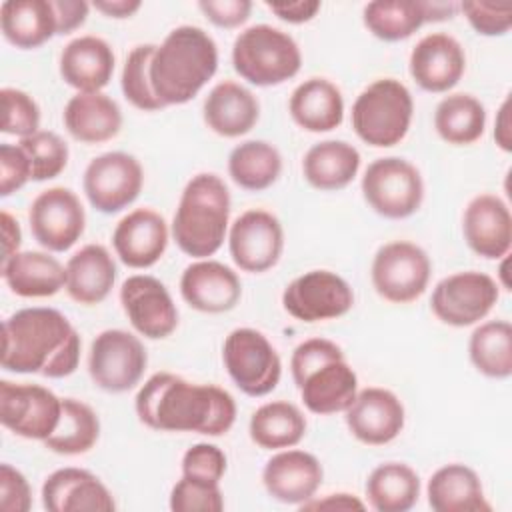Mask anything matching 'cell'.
<instances>
[{
    "label": "cell",
    "mask_w": 512,
    "mask_h": 512,
    "mask_svg": "<svg viewBox=\"0 0 512 512\" xmlns=\"http://www.w3.org/2000/svg\"><path fill=\"white\" fill-rule=\"evenodd\" d=\"M142 424L160 432L226 434L236 420L230 392L214 384H196L172 372L152 374L134 398Z\"/></svg>",
    "instance_id": "1"
},
{
    "label": "cell",
    "mask_w": 512,
    "mask_h": 512,
    "mask_svg": "<svg viewBox=\"0 0 512 512\" xmlns=\"http://www.w3.org/2000/svg\"><path fill=\"white\" fill-rule=\"evenodd\" d=\"M80 334L56 308L16 310L2 324L0 364L16 374L66 378L80 362Z\"/></svg>",
    "instance_id": "2"
},
{
    "label": "cell",
    "mask_w": 512,
    "mask_h": 512,
    "mask_svg": "<svg viewBox=\"0 0 512 512\" xmlns=\"http://www.w3.org/2000/svg\"><path fill=\"white\" fill-rule=\"evenodd\" d=\"M218 46L198 26H178L166 34L150 64V80L164 106L190 102L216 74Z\"/></svg>",
    "instance_id": "3"
},
{
    "label": "cell",
    "mask_w": 512,
    "mask_h": 512,
    "mask_svg": "<svg viewBox=\"0 0 512 512\" xmlns=\"http://www.w3.org/2000/svg\"><path fill=\"white\" fill-rule=\"evenodd\" d=\"M230 190L214 172L192 176L172 218L176 246L192 258H208L220 250L228 232Z\"/></svg>",
    "instance_id": "4"
},
{
    "label": "cell",
    "mask_w": 512,
    "mask_h": 512,
    "mask_svg": "<svg viewBox=\"0 0 512 512\" xmlns=\"http://www.w3.org/2000/svg\"><path fill=\"white\" fill-rule=\"evenodd\" d=\"M232 66L246 82L268 88L294 78L300 72L302 54L288 32L270 24H254L236 36Z\"/></svg>",
    "instance_id": "5"
},
{
    "label": "cell",
    "mask_w": 512,
    "mask_h": 512,
    "mask_svg": "<svg viewBox=\"0 0 512 512\" xmlns=\"http://www.w3.org/2000/svg\"><path fill=\"white\" fill-rule=\"evenodd\" d=\"M414 100L396 78H378L368 84L352 104V128L356 136L374 148H390L410 130Z\"/></svg>",
    "instance_id": "6"
},
{
    "label": "cell",
    "mask_w": 512,
    "mask_h": 512,
    "mask_svg": "<svg viewBox=\"0 0 512 512\" xmlns=\"http://www.w3.org/2000/svg\"><path fill=\"white\" fill-rule=\"evenodd\" d=\"M362 196L366 204L388 220H402L416 214L424 200L420 170L406 158H376L364 170Z\"/></svg>",
    "instance_id": "7"
},
{
    "label": "cell",
    "mask_w": 512,
    "mask_h": 512,
    "mask_svg": "<svg viewBox=\"0 0 512 512\" xmlns=\"http://www.w3.org/2000/svg\"><path fill=\"white\" fill-rule=\"evenodd\" d=\"M222 360L236 388L252 398L270 394L282 376L276 348L256 328L232 330L224 340Z\"/></svg>",
    "instance_id": "8"
},
{
    "label": "cell",
    "mask_w": 512,
    "mask_h": 512,
    "mask_svg": "<svg viewBox=\"0 0 512 512\" xmlns=\"http://www.w3.org/2000/svg\"><path fill=\"white\" fill-rule=\"evenodd\" d=\"M432 262L424 248L408 240H394L374 254L370 278L380 298L392 304L418 300L430 282Z\"/></svg>",
    "instance_id": "9"
},
{
    "label": "cell",
    "mask_w": 512,
    "mask_h": 512,
    "mask_svg": "<svg viewBox=\"0 0 512 512\" xmlns=\"http://www.w3.org/2000/svg\"><path fill=\"white\" fill-rule=\"evenodd\" d=\"M148 354L138 336L120 328L102 330L90 344L88 374L110 394L132 390L144 376Z\"/></svg>",
    "instance_id": "10"
},
{
    "label": "cell",
    "mask_w": 512,
    "mask_h": 512,
    "mask_svg": "<svg viewBox=\"0 0 512 512\" xmlns=\"http://www.w3.org/2000/svg\"><path fill=\"white\" fill-rule=\"evenodd\" d=\"M500 286L486 272L464 270L442 278L430 296L432 314L448 326L466 328L484 320L498 302Z\"/></svg>",
    "instance_id": "11"
},
{
    "label": "cell",
    "mask_w": 512,
    "mask_h": 512,
    "mask_svg": "<svg viewBox=\"0 0 512 512\" xmlns=\"http://www.w3.org/2000/svg\"><path fill=\"white\" fill-rule=\"evenodd\" d=\"M144 170L128 152H104L92 158L82 176V188L92 208L116 214L128 208L140 194Z\"/></svg>",
    "instance_id": "12"
},
{
    "label": "cell",
    "mask_w": 512,
    "mask_h": 512,
    "mask_svg": "<svg viewBox=\"0 0 512 512\" xmlns=\"http://www.w3.org/2000/svg\"><path fill=\"white\" fill-rule=\"evenodd\" d=\"M282 306L300 322H324L348 314L354 306V292L340 274L310 270L284 288Z\"/></svg>",
    "instance_id": "13"
},
{
    "label": "cell",
    "mask_w": 512,
    "mask_h": 512,
    "mask_svg": "<svg viewBox=\"0 0 512 512\" xmlns=\"http://www.w3.org/2000/svg\"><path fill=\"white\" fill-rule=\"evenodd\" d=\"M62 416V398L38 384L0 382V422L16 436L46 440Z\"/></svg>",
    "instance_id": "14"
},
{
    "label": "cell",
    "mask_w": 512,
    "mask_h": 512,
    "mask_svg": "<svg viewBox=\"0 0 512 512\" xmlns=\"http://www.w3.org/2000/svg\"><path fill=\"white\" fill-rule=\"evenodd\" d=\"M32 236L50 252L70 250L86 228V214L76 192L64 186L42 190L30 204Z\"/></svg>",
    "instance_id": "15"
},
{
    "label": "cell",
    "mask_w": 512,
    "mask_h": 512,
    "mask_svg": "<svg viewBox=\"0 0 512 512\" xmlns=\"http://www.w3.org/2000/svg\"><path fill=\"white\" fill-rule=\"evenodd\" d=\"M228 250L234 264L250 274L274 268L284 250L280 220L262 208L242 212L228 230Z\"/></svg>",
    "instance_id": "16"
},
{
    "label": "cell",
    "mask_w": 512,
    "mask_h": 512,
    "mask_svg": "<svg viewBox=\"0 0 512 512\" xmlns=\"http://www.w3.org/2000/svg\"><path fill=\"white\" fill-rule=\"evenodd\" d=\"M120 304L132 328L148 338H168L178 326V310L168 288L150 274H134L122 282Z\"/></svg>",
    "instance_id": "17"
},
{
    "label": "cell",
    "mask_w": 512,
    "mask_h": 512,
    "mask_svg": "<svg viewBox=\"0 0 512 512\" xmlns=\"http://www.w3.org/2000/svg\"><path fill=\"white\" fill-rule=\"evenodd\" d=\"M408 70L422 90L442 94L452 90L464 76L466 54L454 36L432 32L412 48Z\"/></svg>",
    "instance_id": "18"
},
{
    "label": "cell",
    "mask_w": 512,
    "mask_h": 512,
    "mask_svg": "<svg viewBox=\"0 0 512 512\" xmlns=\"http://www.w3.org/2000/svg\"><path fill=\"white\" fill-rule=\"evenodd\" d=\"M344 414L352 436L368 446L392 442L402 432L406 420L400 398L392 390L378 386L358 390Z\"/></svg>",
    "instance_id": "19"
},
{
    "label": "cell",
    "mask_w": 512,
    "mask_h": 512,
    "mask_svg": "<svg viewBox=\"0 0 512 512\" xmlns=\"http://www.w3.org/2000/svg\"><path fill=\"white\" fill-rule=\"evenodd\" d=\"M462 234L474 254L486 260L504 258L512 246V214L508 204L490 192L474 196L462 214Z\"/></svg>",
    "instance_id": "20"
},
{
    "label": "cell",
    "mask_w": 512,
    "mask_h": 512,
    "mask_svg": "<svg viewBox=\"0 0 512 512\" xmlns=\"http://www.w3.org/2000/svg\"><path fill=\"white\" fill-rule=\"evenodd\" d=\"M180 294L184 302L204 314H222L232 310L242 296L238 274L210 258L188 264L180 276Z\"/></svg>",
    "instance_id": "21"
},
{
    "label": "cell",
    "mask_w": 512,
    "mask_h": 512,
    "mask_svg": "<svg viewBox=\"0 0 512 512\" xmlns=\"http://www.w3.org/2000/svg\"><path fill=\"white\" fill-rule=\"evenodd\" d=\"M324 478L320 460L304 450L284 448L262 470V484L270 498L282 504L302 506L316 496Z\"/></svg>",
    "instance_id": "22"
},
{
    "label": "cell",
    "mask_w": 512,
    "mask_h": 512,
    "mask_svg": "<svg viewBox=\"0 0 512 512\" xmlns=\"http://www.w3.org/2000/svg\"><path fill=\"white\" fill-rule=\"evenodd\" d=\"M112 246L122 264L150 268L168 248V224L156 210L136 208L116 224Z\"/></svg>",
    "instance_id": "23"
},
{
    "label": "cell",
    "mask_w": 512,
    "mask_h": 512,
    "mask_svg": "<svg viewBox=\"0 0 512 512\" xmlns=\"http://www.w3.org/2000/svg\"><path fill=\"white\" fill-rule=\"evenodd\" d=\"M42 506L48 512H112L116 502L96 474L68 466L44 480Z\"/></svg>",
    "instance_id": "24"
},
{
    "label": "cell",
    "mask_w": 512,
    "mask_h": 512,
    "mask_svg": "<svg viewBox=\"0 0 512 512\" xmlns=\"http://www.w3.org/2000/svg\"><path fill=\"white\" fill-rule=\"evenodd\" d=\"M112 46L100 36H78L60 52V76L78 92H102L114 74Z\"/></svg>",
    "instance_id": "25"
},
{
    "label": "cell",
    "mask_w": 512,
    "mask_h": 512,
    "mask_svg": "<svg viewBox=\"0 0 512 512\" xmlns=\"http://www.w3.org/2000/svg\"><path fill=\"white\" fill-rule=\"evenodd\" d=\"M202 116L214 134L238 138L256 126L260 104L246 86L234 80H222L204 98Z\"/></svg>",
    "instance_id": "26"
},
{
    "label": "cell",
    "mask_w": 512,
    "mask_h": 512,
    "mask_svg": "<svg viewBox=\"0 0 512 512\" xmlns=\"http://www.w3.org/2000/svg\"><path fill=\"white\" fill-rule=\"evenodd\" d=\"M2 280L22 298H48L66 288V266L48 252L20 250L0 266Z\"/></svg>",
    "instance_id": "27"
},
{
    "label": "cell",
    "mask_w": 512,
    "mask_h": 512,
    "mask_svg": "<svg viewBox=\"0 0 512 512\" xmlns=\"http://www.w3.org/2000/svg\"><path fill=\"white\" fill-rule=\"evenodd\" d=\"M68 134L82 144H102L122 128L120 106L104 92H76L62 114Z\"/></svg>",
    "instance_id": "28"
},
{
    "label": "cell",
    "mask_w": 512,
    "mask_h": 512,
    "mask_svg": "<svg viewBox=\"0 0 512 512\" xmlns=\"http://www.w3.org/2000/svg\"><path fill=\"white\" fill-rule=\"evenodd\" d=\"M116 282V262L102 244H86L66 262V292L84 306L108 298Z\"/></svg>",
    "instance_id": "29"
},
{
    "label": "cell",
    "mask_w": 512,
    "mask_h": 512,
    "mask_svg": "<svg viewBox=\"0 0 512 512\" xmlns=\"http://www.w3.org/2000/svg\"><path fill=\"white\" fill-rule=\"evenodd\" d=\"M296 388L312 414L328 416L346 412L354 402L358 394V376L346 358H338L310 372Z\"/></svg>",
    "instance_id": "30"
},
{
    "label": "cell",
    "mask_w": 512,
    "mask_h": 512,
    "mask_svg": "<svg viewBox=\"0 0 512 512\" xmlns=\"http://www.w3.org/2000/svg\"><path fill=\"white\" fill-rule=\"evenodd\" d=\"M288 112L306 132H330L344 120V98L334 82L314 76L292 90Z\"/></svg>",
    "instance_id": "31"
},
{
    "label": "cell",
    "mask_w": 512,
    "mask_h": 512,
    "mask_svg": "<svg viewBox=\"0 0 512 512\" xmlns=\"http://www.w3.org/2000/svg\"><path fill=\"white\" fill-rule=\"evenodd\" d=\"M428 506L436 512H488L492 506L476 470L452 462L438 468L426 486Z\"/></svg>",
    "instance_id": "32"
},
{
    "label": "cell",
    "mask_w": 512,
    "mask_h": 512,
    "mask_svg": "<svg viewBox=\"0 0 512 512\" xmlns=\"http://www.w3.org/2000/svg\"><path fill=\"white\" fill-rule=\"evenodd\" d=\"M360 170V152L344 140H322L308 148L302 160L306 182L322 192L346 188Z\"/></svg>",
    "instance_id": "33"
},
{
    "label": "cell",
    "mask_w": 512,
    "mask_h": 512,
    "mask_svg": "<svg viewBox=\"0 0 512 512\" xmlns=\"http://www.w3.org/2000/svg\"><path fill=\"white\" fill-rule=\"evenodd\" d=\"M0 28L12 46L32 50L56 36L52 0H6L0 4Z\"/></svg>",
    "instance_id": "34"
},
{
    "label": "cell",
    "mask_w": 512,
    "mask_h": 512,
    "mask_svg": "<svg viewBox=\"0 0 512 512\" xmlns=\"http://www.w3.org/2000/svg\"><path fill=\"white\" fill-rule=\"evenodd\" d=\"M248 434L264 450L294 448L306 434V416L292 402H266L250 416Z\"/></svg>",
    "instance_id": "35"
},
{
    "label": "cell",
    "mask_w": 512,
    "mask_h": 512,
    "mask_svg": "<svg viewBox=\"0 0 512 512\" xmlns=\"http://www.w3.org/2000/svg\"><path fill=\"white\" fill-rule=\"evenodd\" d=\"M364 492L378 512H406L418 502L420 478L404 462H384L368 474Z\"/></svg>",
    "instance_id": "36"
},
{
    "label": "cell",
    "mask_w": 512,
    "mask_h": 512,
    "mask_svg": "<svg viewBox=\"0 0 512 512\" xmlns=\"http://www.w3.org/2000/svg\"><path fill=\"white\" fill-rule=\"evenodd\" d=\"M434 128L438 136L452 146L474 144L484 134L486 108L472 94H448L434 110Z\"/></svg>",
    "instance_id": "37"
},
{
    "label": "cell",
    "mask_w": 512,
    "mask_h": 512,
    "mask_svg": "<svg viewBox=\"0 0 512 512\" xmlns=\"http://www.w3.org/2000/svg\"><path fill=\"white\" fill-rule=\"evenodd\" d=\"M228 174L234 184L248 192L266 190L282 174V156L278 148L266 140H246L232 148Z\"/></svg>",
    "instance_id": "38"
},
{
    "label": "cell",
    "mask_w": 512,
    "mask_h": 512,
    "mask_svg": "<svg viewBox=\"0 0 512 512\" xmlns=\"http://www.w3.org/2000/svg\"><path fill=\"white\" fill-rule=\"evenodd\" d=\"M362 22L378 40L400 42L428 22V10L416 0H374L364 6Z\"/></svg>",
    "instance_id": "39"
},
{
    "label": "cell",
    "mask_w": 512,
    "mask_h": 512,
    "mask_svg": "<svg viewBox=\"0 0 512 512\" xmlns=\"http://www.w3.org/2000/svg\"><path fill=\"white\" fill-rule=\"evenodd\" d=\"M472 366L486 378L512 376V326L508 320H488L474 328L468 340Z\"/></svg>",
    "instance_id": "40"
},
{
    "label": "cell",
    "mask_w": 512,
    "mask_h": 512,
    "mask_svg": "<svg viewBox=\"0 0 512 512\" xmlns=\"http://www.w3.org/2000/svg\"><path fill=\"white\" fill-rule=\"evenodd\" d=\"M100 438V420L98 414L82 400L62 398V416L52 432L44 440V446L50 452L62 456L86 454L96 446Z\"/></svg>",
    "instance_id": "41"
},
{
    "label": "cell",
    "mask_w": 512,
    "mask_h": 512,
    "mask_svg": "<svg viewBox=\"0 0 512 512\" xmlns=\"http://www.w3.org/2000/svg\"><path fill=\"white\" fill-rule=\"evenodd\" d=\"M154 52H156V44L134 46L124 60V68L120 76V88L124 98L142 112H156L166 108L158 100L150 80V64H152Z\"/></svg>",
    "instance_id": "42"
},
{
    "label": "cell",
    "mask_w": 512,
    "mask_h": 512,
    "mask_svg": "<svg viewBox=\"0 0 512 512\" xmlns=\"http://www.w3.org/2000/svg\"><path fill=\"white\" fill-rule=\"evenodd\" d=\"M32 164V180L44 182L62 174L68 164V144L50 130H38L18 142Z\"/></svg>",
    "instance_id": "43"
},
{
    "label": "cell",
    "mask_w": 512,
    "mask_h": 512,
    "mask_svg": "<svg viewBox=\"0 0 512 512\" xmlns=\"http://www.w3.org/2000/svg\"><path fill=\"white\" fill-rule=\"evenodd\" d=\"M170 510L174 512H220L224 496L220 482L184 476L170 490Z\"/></svg>",
    "instance_id": "44"
},
{
    "label": "cell",
    "mask_w": 512,
    "mask_h": 512,
    "mask_svg": "<svg viewBox=\"0 0 512 512\" xmlns=\"http://www.w3.org/2000/svg\"><path fill=\"white\" fill-rule=\"evenodd\" d=\"M2 100V132L26 138L40 128V106L36 100L18 88H2L0 90Z\"/></svg>",
    "instance_id": "45"
},
{
    "label": "cell",
    "mask_w": 512,
    "mask_h": 512,
    "mask_svg": "<svg viewBox=\"0 0 512 512\" xmlns=\"http://www.w3.org/2000/svg\"><path fill=\"white\" fill-rule=\"evenodd\" d=\"M458 8L480 36H504L512 26L510 2H462Z\"/></svg>",
    "instance_id": "46"
},
{
    "label": "cell",
    "mask_w": 512,
    "mask_h": 512,
    "mask_svg": "<svg viewBox=\"0 0 512 512\" xmlns=\"http://www.w3.org/2000/svg\"><path fill=\"white\" fill-rule=\"evenodd\" d=\"M344 358L342 348L326 338H308L304 342H300L290 358V372H292V380L298 386L310 372H314L316 368H320L326 362Z\"/></svg>",
    "instance_id": "47"
},
{
    "label": "cell",
    "mask_w": 512,
    "mask_h": 512,
    "mask_svg": "<svg viewBox=\"0 0 512 512\" xmlns=\"http://www.w3.org/2000/svg\"><path fill=\"white\" fill-rule=\"evenodd\" d=\"M226 454L216 444L198 442L190 446L182 456V474L208 480V482H220L226 474Z\"/></svg>",
    "instance_id": "48"
},
{
    "label": "cell",
    "mask_w": 512,
    "mask_h": 512,
    "mask_svg": "<svg viewBox=\"0 0 512 512\" xmlns=\"http://www.w3.org/2000/svg\"><path fill=\"white\" fill-rule=\"evenodd\" d=\"M32 180V164L20 144H0V196L6 198L18 192Z\"/></svg>",
    "instance_id": "49"
},
{
    "label": "cell",
    "mask_w": 512,
    "mask_h": 512,
    "mask_svg": "<svg viewBox=\"0 0 512 512\" xmlns=\"http://www.w3.org/2000/svg\"><path fill=\"white\" fill-rule=\"evenodd\" d=\"M32 508V488L26 476L12 464H0V510L28 512Z\"/></svg>",
    "instance_id": "50"
},
{
    "label": "cell",
    "mask_w": 512,
    "mask_h": 512,
    "mask_svg": "<svg viewBox=\"0 0 512 512\" xmlns=\"http://www.w3.org/2000/svg\"><path fill=\"white\" fill-rule=\"evenodd\" d=\"M200 12L218 28H238L252 12L250 0H200Z\"/></svg>",
    "instance_id": "51"
},
{
    "label": "cell",
    "mask_w": 512,
    "mask_h": 512,
    "mask_svg": "<svg viewBox=\"0 0 512 512\" xmlns=\"http://www.w3.org/2000/svg\"><path fill=\"white\" fill-rule=\"evenodd\" d=\"M52 8L56 14V34H70L78 30L86 18L90 4L84 0H52Z\"/></svg>",
    "instance_id": "52"
},
{
    "label": "cell",
    "mask_w": 512,
    "mask_h": 512,
    "mask_svg": "<svg viewBox=\"0 0 512 512\" xmlns=\"http://www.w3.org/2000/svg\"><path fill=\"white\" fill-rule=\"evenodd\" d=\"M266 6L288 24H304L310 22L322 4L318 0H298V2H266Z\"/></svg>",
    "instance_id": "53"
},
{
    "label": "cell",
    "mask_w": 512,
    "mask_h": 512,
    "mask_svg": "<svg viewBox=\"0 0 512 512\" xmlns=\"http://www.w3.org/2000/svg\"><path fill=\"white\" fill-rule=\"evenodd\" d=\"M302 510H364L366 504L358 500L354 494L348 492H338V494H328L324 498H310L300 506Z\"/></svg>",
    "instance_id": "54"
},
{
    "label": "cell",
    "mask_w": 512,
    "mask_h": 512,
    "mask_svg": "<svg viewBox=\"0 0 512 512\" xmlns=\"http://www.w3.org/2000/svg\"><path fill=\"white\" fill-rule=\"evenodd\" d=\"M494 140L496 146L504 152H512V118H510V96L498 108L496 122H494Z\"/></svg>",
    "instance_id": "55"
},
{
    "label": "cell",
    "mask_w": 512,
    "mask_h": 512,
    "mask_svg": "<svg viewBox=\"0 0 512 512\" xmlns=\"http://www.w3.org/2000/svg\"><path fill=\"white\" fill-rule=\"evenodd\" d=\"M2 222V238H4V250H2V262L20 252V242H22V232L18 226V220H14L6 210L0 214Z\"/></svg>",
    "instance_id": "56"
},
{
    "label": "cell",
    "mask_w": 512,
    "mask_h": 512,
    "mask_svg": "<svg viewBox=\"0 0 512 512\" xmlns=\"http://www.w3.org/2000/svg\"><path fill=\"white\" fill-rule=\"evenodd\" d=\"M92 6L108 18L122 20V18L134 16L142 8V2L140 0H94Z\"/></svg>",
    "instance_id": "57"
},
{
    "label": "cell",
    "mask_w": 512,
    "mask_h": 512,
    "mask_svg": "<svg viewBox=\"0 0 512 512\" xmlns=\"http://www.w3.org/2000/svg\"><path fill=\"white\" fill-rule=\"evenodd\" d=\"M502 262H500V282H498V286H502V288H506V290H510V280H508V276H506V266H508V254L504 256V258H500Z\"/></svg>",
    "instance_id": "58"
}]
</instances>
